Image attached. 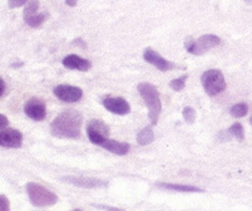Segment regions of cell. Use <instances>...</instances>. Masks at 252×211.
Here are the masks:
<instances>
[{"label":"cell","instance_id":"5","mask_svg":"<svg viewBox=\"0 0 252 211\" xmlns=\"http://www.w3.org/2000/svg\"><path fill=\"white\" fill-rule=\"evenodd\" d=\"M219 44H221V39L217 35H214V34H206V35H202L197 40L187 39L185 42L187 52L194 54V56H202L206 52L217 47Z\"/></svg>","mask_w":252,"mask_h":211},{"label":"cell","instance_id":"17","mask_svg":"<svg viewBox=\"0 0 252 211\" xmlns=\"http://www.w3.org/2000/svg\"><path fill=\"white\" fill-rule=\"evenodd\" d=\"M249 112V106L246 103H236L230 108V114L233 118H242Z\"/></svg>","mask_w":252,"mask_h":211},{"label":"cell","instance_id":"6","mask_svg":"<svg viewBox=\"0 0 252 211\" xmlns=\"http://www.w3.org/2000/svg\"><path fill=\"white\" fill-rule=\"evenodd\" d=\"M87 135L92 143L102 146L109 136V127L100 120H91L87 125Z\"/></svg>","mask_w":252,"mask_h":211},{"label":"cell","instance_id":"15","mask_svg":"<svg viewBox=\"0 0 252 211\" xmlns=\"http://www.w3.org/2000/svg\"><path fill=\"white\" fill-rule=\"evenodd\" d=\"M157 187L163 190H168V191H178V192H203L202 189L196 186H191V185H177V183H167V182H159L157 183Z\"/></svg>","mask_w":252,"mask_h":211},{"label":"cell","instance_id":"22","mask_svg":"<svg viewBox=\"0 0 252 211\" xmlns=\"http://www.w3.org/2000/svg\"><path fill=\"white\" fill-rule=\"evenodd\" d=\"M0 211H10V203L9 199L4 195H0Z\"/></svg>","mask_w":252,"mask_h":211},{"label":"cell","instance_id":"20","mask_svg":"<svg viewBox=\"0 0 252 211\" xmlns=\"http://www.w3.org/2000/svg\"><path fill=\"white\" fill-rule=\"evenodd\" d=\"M187 77H189V75L183 74L182 77L176 78V79L171 81V83H169V87H171V88L173 89V91H176V92L182 91V89L186 87V79H187Z\"/></svg>","mask_w":252,"mask_h":211},{"label":"cell","instance_id":"24","mask_svg":"<svg viewBox=\"0 0 252 211\" xmlns=\"http://www.w3.org/2000/svg\"><path fill=\"white\" fill-rule=\"evenodd\" d=\"M8 126H9V120L4 116V114L0 113V131L8 128Z\"/></svg>","mask_w":252,"mask_h":211},{"label":"cell","instance_id":"11","mask_svg":"<svg viewBox=\"0 0 252 211\" xmlns=\"http://www.w3.org/2000/svg\"><path fill=\"white\" fill-rule=\"evenodd\" d=\"M103 106L111 113L125 116L130 112V106L125 98L122 97H108L103 100Z\"/></svg>","mask_w":252,"mask_h":211},{"label":"cell","instance_id":"1","mask_svg":"<svg viewBox=\"0 0 252 211\" xmlns=\"http://www.w3.org/2000/svg\"><path fill=\"white\" fill-rule=\"evenodd\" d=\"M83 117L75 109H68L62 112L54 118L50 130L56 137L61 139H79L81 137V126Z\"/></svg>","mask_w":252,"mask_h":211},{"label":"cell","instance_id":"10","mask_svg":"<svg viewBox=\"0 0 252 211\" xmlns=\"http://www.w3.org/2000/svg\"><path fill=\"white\" fill-rule=\"evenodd\" d=\"M143 58L147 63L152 64L153 67H156L158 70H161V72H167V70H171L172 68H175V64L171 63L167 59H164L161 54H158L152 48H147V49L144 50Z\"/></svg>","mask_w":252,"mask_h":211},{"label":"cell","instance_id":"26","mask_svg":"<svg viewBox=\"0 0 252 211\" xmlns=\"http://www.w3.org/2000/svg\"><path fill=\"white\" fill-rule=\"evenodd\" d=\"M78 3V0H65V4H67L68 6H75Z\"/></svg>","mask_w":252,"mask_h":211},{"label":"cell","instance_id":"12","mask_svg":"<svg viewBox=\"0 0 252 211\" xmlns=\"http://www.w3.org/2000/svg\"><path fill=\"white\" fill-rule=\"evenodd\" d=\"M65 182H69L75 185V186L83 187V189H98V187H105L107 182L98 178H91V177H77V176H68V177H63Z\"/></svg>","mask_w":252,"mask_h":211},{"label":"cell","instance_id":"3","mask_svg":"<svg viewBox=\"0 0 252 211\" xmlns=\"http://www.w3.org/2000/svg\"><path fill=\"white\" fill-rule=\"evenodd\" d=\"M25 189H27L29 200L34 206L47 208V206H53L58 203V196L53 191L48 190L47 187L39 185V183L28 182Z\"/></svg>","mask_w":252,"mask_h":211},{"label":"cell","instance_id":"4","mask_svg":"<svg viewBox=\"0 0 252 211\" xmlns=\"http://www.w3.org/2000/svg\"><path fill=\"white\" fill-rule=\"evenodd\" d=\"M203 89L208 96H217L226 89V81L220 70H208L201 77Z\"/></svg>","mask_w":252,"mask_h":211},{"label":"cell","instance_id":"18","mask_svg":"<svg viewBox=\"0 0 252 211\" xmlns=\"http://www.w3.org/2000/svg\"><path fill=\"white\" fill-rule=\"evenodd\" d=\"M227 132L232 137L237 139L238 141H242V140L245 139V131H244V127H242L241 123H238V122L233 123V125L228 128Z\"/></svg>","mask_w":252,"mask_h":211},{"label":"cell","instance_id":"16","mask_svg":"<svg viewBox=\"0 0 252 211\" xmlns=\"http://www.w3.org/2000/svg\"><path fill=\"white\" fill-rule=\"evenodd\" d=\"M155 140V134L151 127H144L143 130L139 131V134L137 135V142L141 146H147V144L152 143Z\"/></svg>","mask_w":252,"mask_h":211},{"label":"cell","instance_id":"13","mask_svg":"<svg viewBox=\"0 0 252 211\" xmlns=\"http://www.w3.org/2000/svg\"><path fill=\"white\" fill-rule=\"evenodd\" d=\"M63 66L68 70H81V72H87L92 68L91 61L82 57L77 56V54H70L63 59Z\"/></svg>","mask_w":252,"mask_h":211},{"label":"cell","instance_id":"21","mask_svg":"<svg viewBox=\"0 0 252 211\" xmlns=\"http://www.w3.org/2000/svg\"><path fill=\"white\" fill-rule=\"evenodd\" d=\"M182 114L187 123H193L196 121V111L192 107H185Z\"/></svg>","mask_w":252,"mask_h":211},{"label":"cell","instance_id":"7","mask_svg":"<svg viewBox=\"0 0 252 211\" xmlns=\"http://www.w3.org/2000/svg\"><path fill=\"white\" fill-rule=\"evenodd\" d=\"M53 92H54V95L58 100L67 103L78 102L83 97V91L79 87L70 86V84H59Z\"/></svg>","mask_w":252,"mask_h":211},{"label":"cell","instance_id":"8","mask_svg":"<svg viewBox=\"0 0 252 211\" xmlns=\"http://www.w3.org/2000/svg\"><path fill=\"white\" fill-rule=\"evenodd\" d=\"M25 114L34 121H43L47 116V106L42 98H31L24 105Z\"/></svg>","mask_w":252,"mask_h":211},{"label":"cell","instance_id":"28","mask_svg":"<svg viewBox=\"0 0 252 211\" xmlns=\"http://www.w3.org/2000/svg\"><path fill=\"white\" fill-rule=\"evenodd\" d=\"M250 123H251V125H252V116H251V118H250Z\"/></svg>","mask_w":252,"mask_h":211},{"label":"cell","instance_id":"25","mask_svg":"<svg viewBox=\"0 0 252 211\" xmlns=\"http://www.w3.org/2000/svg\"><path fill=\"white\" fill-rule=\"evenodd\" d=\"M4 91H5V82H4L3 78L0 77V97L3 96Z\"/></svg>","mask_w":252,"mask_h":211},{"label":"cell","instance_id":"29","mask_svg":"<svg viewBox=\"0 0 252 211\" xmlns=\"http://www.w3.org/2000/svg\"><path fill=\"white\" fill-rule=\"evenodd\" d=\"M74 211H82V210H74Z\"/></svg>","mask_w":252,"mask_h":211},{"label":"cell","instance_id":"2","mask_svg":"<svg viewBox=\"0 0 252 211\" xmlns=\"http://www.w3.org/2000/svg\"><path fill=\"white\" fill-rule=\"evenodd\" d=\"M138 92L139 95L143 98L144 103L150 109V120L152 125H157L158 118L162 111V103L161 98H159V93H158L157 88L151 83H139L138 84Z\"/></svg>","mask_w":252,"mask_h":211},{"label":"cell","instance_id":"19","mask_svg":"<svg viewBox=\"0 0 252 211\" xmlns=\"http://www.w3.org/2000/svg\"><path fill=\"white\" fill-rule=\"evenodd\" d=\"M45 19H47V13H39V14L25 20V23L29 27H32V28H38V27H40L45 22Z\"/></svg>","mask_w":252,"mask_h":211},{"label":"cell","instance_id":"27","mask_svg":"<svg viewBox=\"0 0 252 211\" xmlns=\"http://www.w3.org/2000/svg\"><path fill=\"white\" fill-rule=\"evenodd\" d=\"M245 3H247V4H251V5H252V0H245Z\"/></svg>","mask_w":252,"mask_h":211},{"label":"cell","instance_id":"23","mask_svg":"<svg viewBox=\"0 0 252 211\" xmlns=\"http://www.w3.org/2000/svg\"><path fill=\"white\" fill-rule=\"evenodd\" d=\"M27 1H28V0H9V8H19V6L25 5Z\"/></svg>","mask_w":252,"mask_h":211},{"label":"cell","instance_id":"14","mask_svg":"<svg viewBox=\"0 0 252 211\" xmlns=\"http://www.w3.org/2000/svg\"><path fill=\"white\" fill-rule=\"evenodd\" d=\"M102 147L105 148L107 151L112 153H116V155L123 156L127 155L130 150V146L126 142H118L114 141V140H107L104 143L102 144Z\"/></svg>","mask_w":252,"mask_h":211},{"label":"cell","instance_id":"9","mask_svg":"<svg viewBox=\"0 0 252 211\" xmlns=\"http://www.w3.org/2000/svg\"><path fill=\"white\" fill-rule=\"evenodd\" d=\"M23 143V135L15 128L0 131V146L6 148H19Z\"/></svg>","mask_w":252,"mask_h":211}]
</instances>
